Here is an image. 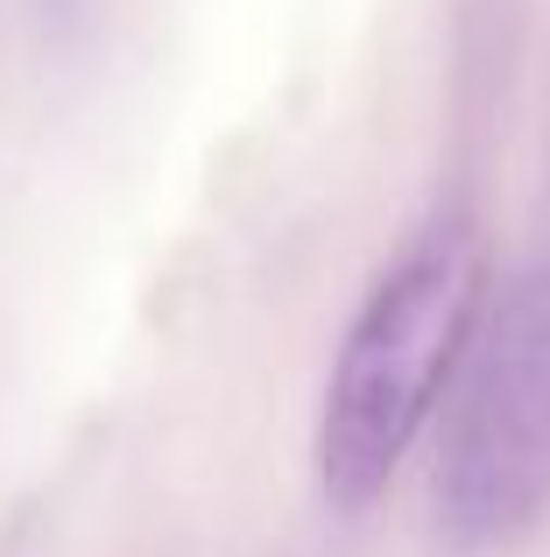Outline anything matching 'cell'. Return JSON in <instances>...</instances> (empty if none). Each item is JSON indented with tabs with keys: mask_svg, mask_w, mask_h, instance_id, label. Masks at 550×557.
Returning a JSON list of instances; mask_svg holds the SVG:
<instances>
[{
	"mask_svg": "<svg viewBox=\"0 0 550 557\" xmlns=\"http://www.w3.org/2000/svg\"><path fill=\"white\" fill-rule=\"evenodd\" d=\"M473 318H480V255L466 226H430L367 289L332 360L317 417V480L339 508H367L396 480L402 451L416 445L438 388L466 354Z\"/></svg>",
	"mask_w": 550,
	"mask_h": 557,
	"instance_id": "1",
	"label": "cell"
},
{
	"mask_svg": "<svg viewBox=\"0 0 550 557\" xmlns=\"http://www.w3.org/2000/svg\"><path fill=\"white\" fill-rule=\"evenodd\" d=\"M550 502V261L515 269L459 354L438 508L466 544L529 530Z\"/></svg>",
	"mask_w": 550,
	"mask_h": 557,
	"instance_id": "2",
	"label": "cell"
}]
</instances>
